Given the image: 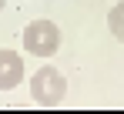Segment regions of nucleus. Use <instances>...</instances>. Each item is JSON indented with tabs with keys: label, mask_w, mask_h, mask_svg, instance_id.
<instances>
[{
	"label": "nucleus",
	"mask_w": 124,
	"mask_h": 114,
	"mask_svg": "<svg viewBox=\"0 0 124 114\" xmlns=\"http://www.w3.org/2000/svg\"><path fill=\"white\" fill-rule=\"evenodd\" d=\"M27 84H30V101L37 107H61L67 101V77L54 64H40Z\"/></svg>",
	"instance_id": "f257e3e1"
},
{
	"label": "nucleus",
	"mask_w": 124,
	"mask_h": 114,
	"mask_svg": "<svg viewBox=\"0 0 124 114\" xmlns=\"http://www.w3.org/2000/svg\"><path fill=\"white\" fill-rule=\"evenodd\" d=\"M20 44H23L27 54L47 60V57H54L61 50V27H57L54 20H47V17H37V20H30V24L23 27Z\"/></svg>",
	"instance_id": "f03ea898"
},
{
	"label": "nucleus",
	"mask_w": 124,
	"mask_h": 114,
	"mask_svg": "<svg viewBox=\"0 0 124 114\" xmlns=\"http://www.w3.org/2000/svg\"><path fill=\"white\" fill-rule=\"evenodd\" d=\"M23 81H27L23 57L17 54L14 47H0V91H14Z\"/></svg>",
	"instance_id": "7ed1b4c3"
},
{
	"label": "nucleus",
	"mask_w": 124,
	"mask_h": 114,
	"mask_svg": "<svg viewBox=\"0 0 124 114\" xmlns=\"http://www.w3.org/2000/svg\"><path fill=\"white\" fill-rule=\"evenodd\" d=\"M107 27H111L114 40H121V44H124V0L111 7V14H107Z\"/></svg>",
	"instance_id": "20e7f679"
},
{
	"label": "nucleus",
	"mask_w": 124,
	"mask_h": 114,
	"mask_svg": "<svg viewBox=\"0 0 124 114\" xmlns=\"http://www.w3.org/2000/svg\"><path fill=\"white\" fill-rule=\"evenodd\" d=\"M3 7H7V0H0V10H3Z\"/></svg>",
	"instance_id": "39448f33"
}]
</instances>
